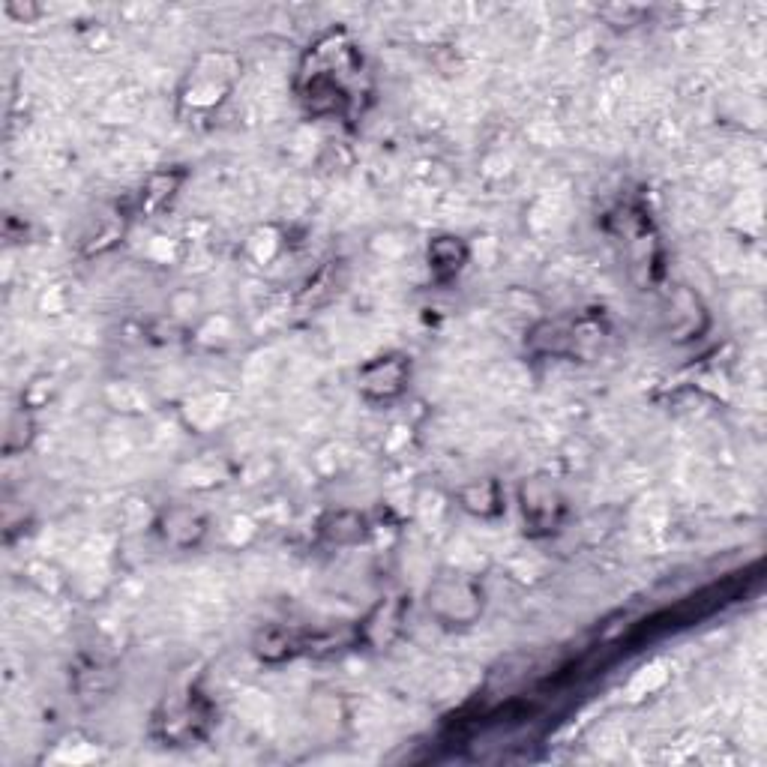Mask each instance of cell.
Masks as SVG:
<instances>
[{"label": "cell", "mask_w": 767, "mask_h": 767, "mask_svg": "<svg viewBox=\"0 0 767 767\" xmlns=\"http://www.w3.org/2000/svg\"><path fill=\"white\" fill-rule=\"evenodd\" d=\"M240 78V57L231 51H207L198 54L180 81V108L189 114L216 111L234 90Z\"/></svg>", "instance_id": "obj_1"}, {"label": "cell", "mask_w": 767, "mask_h": 767, "mask_svg": "<svg viewBox=\"0 0 767 767\" xmlns=\"http://www.w3.org/2000/svg\"><path fill=\"white\" fill-rule=\"evenodd\" d=\"M426 603H429V612L438 621L456 624V627L474 624L480 618V612H483V594L465 576H441V579H435L429 585V591H426Z\"/></svg>", "instance_id": "obj_2"}, {"label": "cell", "mask_w": 767, "mask_h": 767, "mask_svg": "<svg viewBox=\"0 0 767 767\" xmlns=\"http://www.w3.org/2000/svg\"><path fill=\"white\" fill-rule=\"evenodd\" d=\"M408 372H411V363L402 354H384L360 366L357 384L369 399H393L405 390Z\"/></svg>", "instance_id": "obj_3"}, {"label": "cell", "mask_w": 767, "mask_h": 767, "mask_svg": "<svg viewBox=\"0 0 767 767\" xmlns=\"http://www.w3.org/2000/svg\"><path fill=\"white\" fill-rule=\"evenodd\" d=\"M522 498V516L534 531H552L561 522L564 501L558 489L546 480H528L519 492Z\"/></svg>", "instance_id": "obj_4"}, {"label": "cell", "mask_w": 767, "mask_h": 767, "mask_svg": "<svg viewBox=\"0 0 767 767\" xmlns=\"http://www.w3.org/2000/svg\"><path fill=\"white\" fill-rule=\"evenodd\" d=\"M159 531H162V537H165L171 546L189 549V546L201 543L207 525H204V519H201L195 510H189V507H171V510L162 513Z\"/></svg>", "instance_id": "obj_5"}, {"label": "cell", "mask_w": 767, "mask_h": 767, "mask_svg": "<svg viewBox=\"0 0 767 767\" xmlns=\"http://www.w3.org/2000/svg\"><path fill=\"white\" fill-rule=\"evenodd\" d=\"M180 183H183V171H156V174H150V180L141 189V210L159 213L177 195Z\"/></svg>", "instance_id": "obj_6"}, {"label": "cell", "mask_w": 767, "mask_h": 767, "mask_svg": "<svg viewBox=\"0 0 767 767\" xmlns=\"http://www.w3.org/2000/svg\"><path fill=\"white\" fill-rule=\"evenodd\" d=\"M468 261V246L459 237H438L429 243V267L438 276H453Z\"/></svg>", "instance_id": "obj_7"}, {"label": "cell", "mask_w": 767, "mask_h": 767, "mask_svg": "<svg viewBox=\"0 0 767 767\" xmlns=\"http://www.w3.org/2000/svg\"><path fill=\"white\" fill-rule=\"evenodd\" d=\"M459 498H462V507L474 516H495L501 510V492H498V483H492V480L465 486L459 492Z\"/></svg>", "instance_id": "obj_8"}, {"label": "cell", "mask_w": 767, "mask_h": 767, "mask_svg": "<svg viewBox=\"0 0 767 767\" xmlns=\"http://www.w3.org/2000/svg\"><path fill=\"white\" fill-rule=\"evenodd\" d=\"M321 534H324L330 543H357V540L366 534V522H363L360 513L339 510V513H330V516L321 522Z\"/></svg>", "instance_id": "obj_9"}, {"label": "cell", "mask_w": 767, "mask_h": 767, "mask_svg": "<svg viewBox=\"0 0 767 767\" xmlns=\"http://www.w3.org/2000/svg\"><path fill=\"white\" fill-rule=\"evenodd\" d=\"M228 414V396H201L195 402H189V423L198 429H210L216 426L222 417Z\"/></svg>", "instance_id": "obj_10"}, {"label": "cell", "mask_w": 767, "mask_h": 767, "mask_svg": "<svg viewBox=\"0 0 767 767\" xmlns=\"http://www.w3.org/2000/svg\"><path fill=\"white\" fill-rule=\"evenodd\" d=\"M291 636L288 633H282L279 627H270V630H264L261 636H258V642H255V648H258V654L264 657V660H282V657H288L291 654Z\"/></svg>", "instance_id": "obj_11"}]
</instances>
